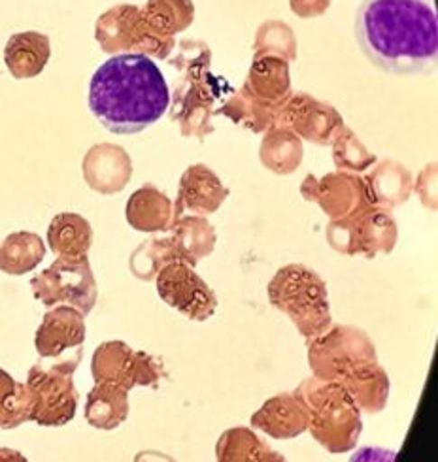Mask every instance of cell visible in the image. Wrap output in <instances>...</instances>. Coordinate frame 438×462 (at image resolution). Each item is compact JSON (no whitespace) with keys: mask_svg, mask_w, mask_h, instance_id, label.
<instances>
[{"mask_svg":"<svg viewBox=\"0 0 438 462\" xmlns=\"http://www.w3.org/2000/svg\"><path fill=\"white\" fill-rule=\"evenodd\" d=\"M278 125H285L301 140L331 145L344 119L329 102L318 100L308 93H291L284 104Z\"/></svg>","mask_w":438,"mask_h":462,"instance_id":"5bb4252c","label":"cell"},{"mask_svg":"<svg viewBox=\"0 0 438 462\" xmlns=\"http://www.w3.org/2000/svg\"><path fill=\"white\" fill-rule=\"evenodd\" d=\"M178 50L172 51L174 55L169 57L171 65L182 72V76H193L210 70L212 51L208 48L206 42L200 40H182L176 46Z\"/></svg>","mask_w":438,"mask_h":462,"instance_id":"d590c367","label":"cell"},{"mask_svg":"<svg viewBox=\"0 0 438 462\" xmlns=\"http://www.w3.org/2000/svg\"><path fill=\"white\" fill-rule=\"evenodd\" d=\"M303 140L285 125H275L265 131L259 159L266 171L278 176L294 174L303 162Z\"/></svg>","mask_w":438,"mask_h":462,"instance_id":"83f0119b","label":"cell"},{"mask_svg":"<svg viewBox=\"0 0 438 462\" xmlns=\"http://www.w3.org/2000/svg\"><path fill=\"white\" fill-rule=\"evenodd\" d=\"M216 457L223 462L244 460V462H270V460H285L284 455L275 451L268 444L246 427H235L225 430L216 446Z\"/></svg>","mask_w":438,"mask_h":462,"instance_id":"f546056e","label":"cell"},{"mask_svg":"<svg viewBox=\"0 0 438 462\" xmlns=\"http://www.w3.org/2000/svg\"><path fill=\"white\" fill-rule=\"evenodd\" d=\"M284 104L285 102H266L242 86L237 93L228 97L219 112L237 125L261 134L278 125Z\"/></svg>","mask_w":438,"mask_h":462,"instance_id":"cb8c5ba5","label":"cell"},{"mask_svg":"<svg viewBox=\"0 0 438 462\" xmlns=\"http://www.w3.org/2000/svg\"><path fill=\"white\" fill-rule=\"evenodd\" d=\"M244 86L266 102H285L291 97L289 62L273 53L254 55Z\"/></svg>","mask_w":438,"mask_h":462,"instance_id":"603a6c76","label":"cell"},{"mask_svg":"<svg viewBox=\"0 0 438 462\" xmlns=\"http://www.w3.org/2000/svg\"><path fill=\"white\" fill-rule=\"evenodd\" d=\"M361 51L391 74H418L438 53V19L431 0H363L356 15Z\"/></svg>","mask_w":438,"mask_h":462,"instance_id":"6da1fadb","label":"cell"},{"mask_svg":"<svg viewBox=\"0 0 438 462\" xmlns=\"http://www.w3.org/2000/svg\"><path fill=\"white\" fill-rule=\"evenodd\" d=\"M399 238V226L391 209L365 204L351 214L331 219L327 240L342 255H363L374 259L380 254H391Z\"/></svg>","mask_w":438,"mask_h":462,"instance_id":"8992f818","label":"cell"},{"mask_svg":"<svg viewBox=\"0 0 438 462\" xmlns=\"http://www.w3.org/2000/svg\"><path fill=\"white\" fill-rule=\"evenodd\" d=\"M51 57L50 36L38 31L15 32L5 48V62L15 79H33L44 72Z\"/></svg>","mask_w":438,"mask_h":462,"instance_id":"44dd1931","label":"cell"},{"mask_svg":"<svg viewBox=\"0 0 438 462\" xmlns=\"http://www.w3.org/2000/svg\"><path fill=\"white\" fill-rule=\"evenodd\" d=\"M295 396L308 411V430L332 455L348 453L358 446L363 432L361 410L340 382L308 377Z\"/></svg>","mask_w":438,"mask_h":462,"instance_id":"3957f363","label":"cell"},{"mask_svg":"<svg viewBox=\"0 0 438 462\" xmlns=\"http://www.w3.org/2000/svg\"><path fill=\"white\" fill-rule=\"evenodd\" d=\"M125 217L138 233H166L174 223V202L155 185L145 183L127 200Z\"/></svg>","mask_w":438,"mask_h":462,"instance_id":"ffe728a7","label":"cell"},{"mask_svg":"<svg viewBox=\"0 0 438 462\" xmlns=\"http://www.w3.org/2000/svg\"><path fill=\"white\" fill-rule=\"evenodd\" d=\"M169 108L171 91L152 57L114 55L91 78L89 110L110 133H142Z\"/></svg>","mask_w":438,"mask_h":462,"instance_id":"7a4b0ae2","label":"cell"},{"mask_svg":"<svg viewBox=\"0 0 438 462\" xmlns=\"http://www.w3.org/2000/svg\"><path fill=\"white\" fill-rule=\"evenodd\" d=\"M171 263H182L174 244L169 238H150L142 242L131 255L133 276L142 282H154L159 272Z\"/></svg>","mask_w":438,"mask_h":462,"instance_id":"1f68e13d","label":"cell"},{"mask_svg":"<svg viewBox=\"0 0 438 462\" xmlns=\"http://www.w3.org/2000/svg\"><path fill=\"white\" fill-rule=\"evenodd\" d=\"M157 295L191 321L210 319L218 310V297L187 263L166 264L155 278Z\"/></svg>","mask_w":438,"mask_h":462,"instance_id":"4fadbf2b","label":"cell"},{"mask_svg":"<svg viewBox=\"0 0 438 462\" xmlns=\"http://www.w3.org/2000/svg\"><path fill=\"white\" fill-rule=\"evenodd\" d=\"M95 383H112L123 389L154 387L166 377L163 363L157 356L136 351L121 340L100 344L91 361Z\"/></svg>","mask_w":438,"mask_h":462,"instance_id":"30bf717a","label":"cell"},{"mask_svg":"<svg viewBox=\"0 0 438 462\" xmlns=\"http://www.w3.org/2000/svg\"><path fill=\"white\" fill-rule=\"evenodd\" d=\"M308 365L318 380L340 382L356 366L377 361V347L368 336L356 327L337 325L308 338Z\"/></svg>","mask_w":438,"mask_h":462,"instance_id":"52a82bcc","label":"cell"},{"mask_svg":"<svg viewBox=\"0 0 438 462\" xmlns=\"http://www.w3.org/2000/svg\"><path fill=\"white\" fill-rule=\"evenodd\" d=\"M46 257V244L29 230L8 235L0 242V272L8 276H23L33 272Z\"/></svg>","mask_w":438,"mask_h":462,"instance_id":"f1b7e54d","label":"cell"},{"mask_svg":"<svg viewBox=\"0 0 438 462\" xmlns=\"http://www.w3.org/2000/svg\"><path fill=\"white\" fill-rule=\"evenodd\" d=\"M228 189L206 164H193L180 178L174 221L182 216H210L223 206Z\"/></svg>","mask_w":438,"mask_h":462,"instance_id":"2e32d148","label":"cell"},{"mask_svg":"<svg viewBox=\"0 0 438 462\" xmlns=\"http://www.w3.org/2000/svg\"><path fill=\"white\" fill-rule=\"evenodd\" d=\"M301 195L306 202L318 204L331 219H340L368 204L363 176L344 171L329 172L322 178L308 174L303 180Z\"/></svg>","mask_w":438,"mask_h":462,"instance_id":"9a60e30c","label":"cell"},{"mask_svg":"<svg viewBox=\"0 0 438 462\" xmlns=\"http://www.w3.org/2000/svg\"><path fill=\"white\" fill-rule=\"evenodd\" d=\"M48 245L57 257H88L93 245V226L79 214H57L48 226Z\"/></svg>","mask_w":438,"mask_h":462,"instance_id":"d4e9b609","label":"cell"},{"mask_svg":"<svg viewBox=\"0 0 438 462\" xmlns=\"http://www.w3.org/2000/svg\"><path fill=\"white\" fill-rule=\"evenodd\" d=\"M412 191L418 193L422 204L434 212L436 209V162L427 164L414 183Z\"/></svg>","mask_w":438,"mask_h":462,"instance_id":"8d00e7d4","label":"cell"},{"mask_svg":"<svg viewBox=\"0 0 438 462\" xmlns=\"http://www.w3.org/2000/svg\"><path fill=\"white\" fill-rule=\"evenodd\" d=\"M273 53L284 57L287 62L297 59V36L284 21H265L257 29L254 42V55Z\"/></svg>","mask_w":438,"mask_h":462,"instance_id":"e575fe53","label":"cell"},{"mask_svg":"<svg viewBox=\"0 0 438 462\" xmlns=\"http://www.w3.org/2000/svg\"><path fill=\"white\" fill-rule=\"evenodd\" d=\"M332 0H289V8L301 19H314L331 8Z\"/></svg>","mask_w":438,"mask_h":462,"instance_id":"74e56055","label":"cell"},{"mask_svg":"<svg viewBox=\"0 0 438 462\" xmlns=\"http://www.w3.org/2000/svg\"><path fill=\"white\" fill-rule=\"evenodd\" d=\"M131 411L129 391L112 383H95L88 394L86 419L93 429L116 430Z\"/></svg>","mask_w":438,"mask_h":462,"instance_id":"4316f807","label":"cell"},{"mask_svg":"<svg viewBox=\"0 0 438 462\" xmlns=\"http://www.w3.org/2000/svg\"><path fill=\"white\" fill-rule=\"evenodd\" d=\"M340 383L351 394L361 411L380 413L387 406L389 375L377 361H367L349 370Z\"/></svg>","mask_w":438,"mask_h":462,"instance_id":"7402d4cb","label":"cell"},{"mask_svg":"<svg viewBox=\"0 0 438 462\" xmlns=\"http://www.w3.org/2000/svg\"><path fill=\"white\" fill-rule=\"evenodd\" d=\"M266 295L273 308L285 313L306 340L332 325L327 283L304 264L280 268L268 282Z\"/></svg>","mask_w":438,"mask_h":462,"instance_id":"277c9868","label":"cell"},{"mask_svg":"<svg viewBox=\"0 0 438 462\" xmlns=\"http://www.w3.org/2000/svg\"><path fill=\"white\" fill-rule=\"evenodd\" d=\"M367 202L393 209L405 204L414 189V178L408 168L397 161H382L363 176Z\"/></svg>","mask_w":438,"mask_h":462,"instance_id":"d6986e66","label":"cell"},{"mask_svg":"<svg viewBox=\"0 0 438 462\" xmlns=\"http://www.w3.org/2000/svg\"><path fill=\"white\" fill-rule=\"evenodd\" d=\"M83 180L100 195L121 193L133 178V161L121 145L97 143L81 162Z\"/></svg>","mask_w":438,"mask_h":462,"instance_id":"e0dca14e","label":"cell"},{"mask_svg":"<svg viewBox=\"0 0 438 462\" xmlns=\"http://www.w3.org/2000/svg\"><path fill=\"white\" fill-rule=\"evenodd\" d=\"M86 332V315L79 310L67 304L53 306L46 311L34 336L40 361L76 372L83 356Z\"/></svg>","mask_w":438,"mask_h":462,"instance_id":"8fae6325","label":"cell"},{"mask_svg":"<svg viewBox=\"0 0 438 462\" xmlns=\"http://www.w3.org/2000/svg\"><path fill=\"white\" fill-rule=\"evenodd\" d=\"M249 423L275 439H294L308 430V411L295 394L284 393L266 401Z\"/></svg>","mask_w":438,"mask_h":462,"instance_id":"ac0fdd59","label":"cell"},{"mask_svg":"<svg viewBox=\"0 0 438 462\" xmlns=\"http://www.w3.org/2000/svg\"><path fill=\"white\" fill-rule=\"evenodd\" d=\"M31 289L34 299L44 306L67 304L83 315L93 311L98 299L97 280L88 257H57L51 266L31 280Z\"/></svg>","mask_w":438,"mask_h":462,"instance_id":"ba28073f","label":"cell"},{"mask_svg":"<svg viewBox=\"0 0 438 462\" xmlns=\"http://www.w3.org/2000/svg\"><path fill=\"white\" fill-rule=\"evenodd\" d=\"M95 38L104 53H140L152 59H169L176 38L154 27L136 5H117L104 12L95 23Z\"/></svg>","mask_w":438,"mask_h":462,"instance_id":"5b68a950","label":"cell"},{"mask_svg":"<svg viewBox=\"0 0 438 462\" xmlns=\"http://www.w3.org/2000/svg\"><path fill=\"white\" fill-rule=\"evenodd\" d=\"M227 83L210 74V70L182 76L174 89L171 119L180 125V133L185 138H204L214 133L212 117L218 112L216 104L221 98Z\"/></svg>","mask_w":438,"mask_h":462,"instance_id":"7c38bea8","label":"cell"},{"mask_svg":"<svg viewBox=\"0 0 438 462\" xmlns=\"http://www.w3.org/2000/svg\"><path fill=\"white\" fill-rule=\"evenodd\" d=\"M142 14L159 31L176 36L193 25L195 5L193 0H148Z\"/></svg>","mask_w":438,"mask_h":462,"instance_id":"d6a6232c","label":"cell"},{"mask_svg":"<svg viewBox=\"0 0 438 462\" xmlns=\"http://www.w3.org/2000/svg\"><path fill=\"white\" fill-rule=\"evenodd\" d=\"M31 398V421L40 427H65L78 410V391L70 368L38 361L25 382Z\"/></svg>","mask_w":438,"mask_h":462,"instance_id":"9c48e42d","label":"cell"},{"mask_svg":"<svg viewBox=\"0 0 438 462\" xmlns=\"http://www.w3.org/2000/svg\"><path fill=\"white\" fill-rule=\"evenodd\" d=\"M33 398L25 383L0 370V429L14 430L31 421Z\"/></svg>","mask_w":438,"mask_h":462,"instance_id":"4dcf8cb0","label":"cell"},{"mask_svg":"<svg viewBox=\"0 0 438 462\" xmlns=\"http://www.w3.org/2000/svg\"><path fill=\"white\" fill-rule=\"evenodd\" d=\"M332 145V161L339 171L351 172V174H363L377 164L378 157L372 153L367 145L361 142V138L348 129L346 125L339 129L331 142Z\"/></svg>","mask_w":438,"mask_h":462,"instance_id":"836d02e7","label":"cell"},{"mask_svg":"<svg viewBox=\"0 0 438 462\" xmlns=\"http://www.w3.org/2000/svg\"><path fill=\"white\" fill-rule=\"evenodd\" d=\"M171 240L180 261L195 266L200 259L212 255L218 242L214 226L202 216H182L171 226Z\"/></svg>","mask_w":438,"mask_h":462,"instance_id":"484cf974","label":"cell"}]
</instances>
